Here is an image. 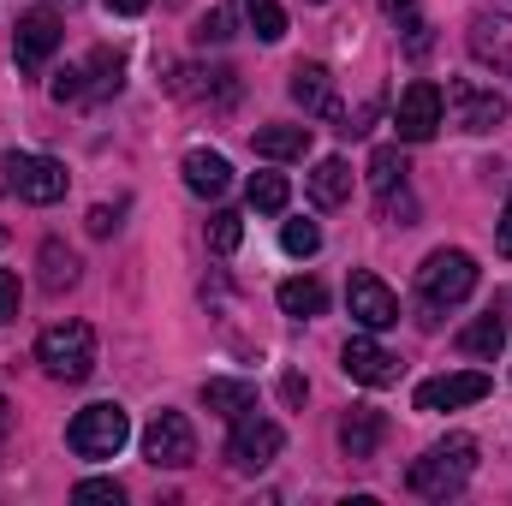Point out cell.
Wrapping results in <instances>:
<instances>
[{"instance_id":"cell-1","label":"cell","mask_w":512,"mask_h":506,"mask_svg":"<svg viewBox=\"0 0 512 506\" xmlns=\"http://www.w3.org/2000/svg\"><path fill=\"white\" fill-rule=\"evenodd\" d=\"M471 471H477V441L471 435H447V441H435L417 465H411V495H423V501H453L465 483H471Z\"/></svg>"},{"instance_id":"cell-2","label":"cell","mask_w":512,"mask_h":506,"mask_svg":"<svg viewBox=\"0 0 512 506\" xmlns=\"http://www.w3.org/2000/svg\"><path fill=\"white\" fill-rule=\"evenodd\" d=\"M126 441H131V417H126V405H114V399L84 405V411L72 417V429H66V447H72L78 459H114Z\"/></svg>"},{"instance_id":"cell-3","label":"cell","mask_w":512,"mask_h":506,"mask_svg":"<svg viewBox=\"0 0 512 506\" xmlns=\"http://www.w3.org/2000/svg\"><path fill=\"white\" fill-rule=\"evenodd\" d=\"M36 364L54 381H90V370H96V334H90V322H54L36 340Z\"/></svg>"},{"instance_id":"cell-4","label":"cell","mask_w":512,"mask_h":506,"mask_svg":"<svg viewBox=\"0 0 512 506\" xmlns=\"http://www.w3.org/2000/svg\"><path fill=\"white\" fill-rule=\"evenodd\" d=\"M417 292L429 310H447V304H465L477 292V256L465 251H429L417 268Z\"/></svg>"},{"instance_id":"cell-5","label":"cell","mask_w":512,"mask_h":506,"mask_svg":"<svg viewBox=\"0 0 512 506\" xmlns=\"http://www.w3.org/2000/svg\"><path fill=\"white\" fill-rule=\"evenodd\" d=\"M143 459H149L155 471H185V465L197 459V429H191V417H185V411H155L149 429H143Z\"/></svg>"},{"instance_id":"cell-6","label":"cell","mask_w":512,"mask_h":506,"mask_svg":"<svg viewBox=\"0 0 512 506\" xmlns=\"http://www.w3.org/2000/svg\"><path fill=\"white\" fill-rule=\"evenodd\" d=\"M280 447H286V435H280V423H268V417H233V435H227V465L233 471H268L274 459H280Z\"/></svg>"},{"instance_id":"cell-7","label":"cell","mask_w":512,"mask_h":506,"mask_svg":"<svg viewBox=\"0 0 512 506\" xmlns=\"http://www.w3.org/2000/svg\"><path fill=\"white\" fill-rule=\"evenodd\" d=\"M447 108H453V126L459 131H495L507 126V96L501 90H489V84H477V78H453L447 84Z\"/></svg>"},{"instance_id":"cell-8","label":"cell","mask_w":512,"mask_h":506,"mask_svg":"<svg viewBox=\"0 0 512 506\" xmlns=\"http://www.w3.org/2000/svg\"><path fill=\"white\" fill-rule=\"evenodd\" d=\"M447 120V96L429 84V78H417V84H405V96H399V108H393V126H399V143H429L435 131Z\"/></svg>"},{"instance_id":"cell-9","label":"cell","mask_w":512,"mask_h":506,"mask_svg":"<svg viewBox=\"0 0 512 506\" xmlns=\"http://www.w3.org/2000/svg\"><path fill=\"white\" fill-rule=\"evenodd\" d=\"M6 185L24 203H60L66 197V167L54 155H6Z\"/></svg>"},{"instance_id":"cell-10","label":"cell","mask_w":512,"mask_h":506,"mask_svg":"<svg viewBox=\"0 0 512 506\" xmlns=\"http://www.w3.org/2000/svg\"><path fill=\"white\" fill-rule=\"evenodd\" d=\"M346 304H352V322L364 328V334H382L399 322V298L387 292L382 274H370V268H358L352 280H346Z\"/></svg>"},{"instance_id":"cell-11","label":"cell","mask_w":512,"mask_h":506,"mask_svg":"<svg viewBox=\"0 0 512 506\" xmlns=\"http://www.w3.org/2000/svg\"><path fill=\"white\" fill-rule=\"evenodd\" d=\"M60 18L48 12V6H36V12H24L18 18V36H12V60H18V72H42L48 66V54L60 48Z\"/></svg>"},{"instance_id":"cell-12","label":"cell","mask_w":512,"mask_h":506,"mask_svg":"<svg viewBox=\"0 0 512 506\" xmlns=\"http://www.w3.org/2000/svg\"><path fill=\"white\" fill-rule=\"evenodd\" d=\"M286 90H292V102H298L310 120H346V114H340V96H334V72H328L322 60H298Z\"/></svg>"},{"instance_id":"cell-13","label":"cell","mask_w":512,"mask_h":506,"mask_svg":"<svg viewBox=\"0 0 512 506\" xmlns=\"http://www.w3.org/2000/svg\"><path fill=\"white\" fill-rule=\"evenodd\" d=\"M340 370H346L352 381H364V387H393L405 364H399L387 346H376L370 334H352V340H346V352H340Z\"/></svg>"},{"instance_id":"cell-14","label":"cell","mask_w":512,"mask_h":506,"mask_svg":"<svg viewBox=\"0 0 512 506\" xmlns=\"http://www.w3.org/2000/svg\"><path fill=\"white\" fill-rule=\"evenodd\" d=\"M489 399V376L483 370H459V376H435L417 387V411H459V405H477Z\"/></svg>"},{"instance_id":"cell-15","label":"cell","mask_w":512,"mask_h":506,"mask_svg":"<svg viewBox=\"0 0 512 506\" xmlns=\"http://www.w3.org/2000/svg\"><path fill=\"white\" fill-rule=\"evenodd\" d=\"M173 90H179L185 102H197V108H215V114L239 102V78H233L227 66H209V72H203V66H191V72H179V78H173Z\"/></svg>"},{"instance_id":"cell-16","label":"cell","mask_w":512,"mask_h":506,"mask_svg":"<svg viewBox=\"0 0 512 506\" xmlns=\"http://www.w3.org/2000/svg\"><path fill=\"white\" fill-rule=\"evenodd\" d=\"M471 54H477L483 66H495V72L512 78V18L477 12V18H471Z\"/></svg>"},{"instance_id":"cell-17","label":"cell","mask_w":512,"mask_h":506,"mask_svg":"<svg viewBox=\"0 0 512 506\" xmlns=\"http://www.w3.org/2000/svg\"><path fill=\"white\" fill-rule=\"evenodd\" d=\"M382 435H387V417L376 405H352V411L340 417V447H346V459H376Z\"/></svg>"},{"instance_id":"cell-18","label":"cell","mask_w":512,"mask_h":506,"mask_svg":"<svg viewBox=\"0 0 512 506\" xmlns=\"http://www.w3.org/2000/svg\"><path fill=\"white\" fill-rule=\"evenodd\" d=\"M179 173H185V185H191L197 197H221V191L233 185V167H227V155H215V149H191V155L179 161Z\"/></svg>"},{"instance_id":"cell-19","label":"cell","mask_w":512,"mask_h":506,"mask_svg":"<svg viewBox=\"0 0 512 506\" xmlns=\"http://www.w3.org/2000/svg\"><path fill=\"white\" fill-rule=\"evenodd\" d=\"M346 197H352V167H346L340 155H322L316 173H310V203H316V209H340Z\"/></svg>"},{"instance_id":"cell-20","label":"cell","mask_w":512,"mask_h":506,"mask_svg":"<svg viewBox=\"0 0 512 506\" xmlns=\"http://www.w3.org/2000/svg\"><path fill=\"white\" fill-rule=\"evenodd\" d=\"M120 84H126V60L114 48H96L84 66V102H108V96H120Z\"/></svg>"},{"instance_id":"cell-21","label":"cell","mask_w":512,"mask_h":506,"mask_svg":"<svg viewBox=\"0 0 512 506\" xmlns=\"http://www.w3.org/2000/svg\"><path fill=\"white\" fill-rule=\"evenodd\" d=\"M251 143L268 161H304L310 155V126H256Z\"/></svg>"},{"instance_id":"cell-22","label":"cell","mask_w":512,"mask_h":506,"mask_svg":"<svg viewBox=\"0 0 512 506\" xmlns=\"http://www.w3.org/2000/svg\"><path fill=\"white\" fill-rule=\"evenodd\" d=\"M280 310H286V316H298V322H310V316H322V310H328V286H322V280H310V274H292V280H280Z\"/></svg>"},{"instance_id":"cell-23","label":"cell","mask_w":512,"mask_h":506,"mask_svg":"<svg viewBox=\"0 0 512 506\" xmlns=\"http://www.w3.org/2000/svg\"><path fill=\"white\" fill-rule=\"evenodd\" d=\"M203 405L215 417H245V411H256V387L251 381H233V376H215V381H203Z\"/></svg>"},{"instance_id":"cell-24","label":"cell","mask_w":512,"mask_h":506,"mask_svg":"<svg viewBox=\"0 0 512 506\" xmlns=\"http://www.w3.org/2000/svg\"><path fill=\"white\" fill-rule=\"evenodd\" d=\"M501 346H507V316H501V310L477 316V322L459 334V352H465V358H495Z\"/></svg>"},{"instance_id":"cell-25","label":"cell","mask_w":512,"mask_h":506,"mask_svg":"<svg viewBox=\"0 0 512 506\" xmlns=\"http://www.w3.org/2000/svg\"><path fill=\"white\" fill-rule=\"evenodd\" d=\"M42 286H48V292L78 286V256L66 251L60 239H48V245H42Z\"/></svg>"},{"instance_id":"cell-26","label":"cell","mask_w":512,"mask_h":506,"mask_svg":"<svg viewBox=\"0 0 512 506\" xmlns=\"http://www.w3.org/2000/svg\"><path fill=\"white\" fill-rule=\"evenodd\" d=\"M286 197H292L286 173H256V179H251V209H256V215H280V209H286Z\"/></svg>"},{"instance_id":"cell-27","label":"cell","mask_w":512,"mask_h":506,"mask_svg":"<svg viewBox=\"0 0 512 506\" xmlns=\"http://www.w3.org/2000/svg\"><path fill=\"white\" fill-rule=\"evenodd\" d=\"M405 173H411V167H405V155H399L393 143H382V149L370 155V185H376V197L393 191V185H405Z\"/></svg>"},{"instance_id":"cell-28","label":"cell","mask_w":512,"mask_h":506,"mask_svg":"<svg viewBox=\"0 0 512 506\" xmlns=\"http://www.w3.org/2000/svg\"><path fill=\"white\" fill-rule=\"evenodd\" d=\"M239 239H245V215L215 209V215H209V251H215V256H233V251H239Z\"/></svg>"},{"instance_id":"cell-29","label":"cell","mask_w":512,"mask_h":506,"mask_svg":"<svg viewBox=\"0 0 512 506\" xmlns=\"http://www.w3.org/2000/svg\"><path fill=\"white\" fill-rule=\"evenodd\" d=\"M280 245H286V256H316L322 251V227L316 221H286L280 227Z\"/></svg>"},{"instance_id":"cell-30","label":"cell","mask_w":512,"mask_h":506,"mask_svg":"<svg viewBox=\"0 0 512 506\" xmlns=\"http://www.w3.org/2000/svg\"><path fill=\"white\" fill-rule=\"evenodd\" d=\"M251 30L262 42H280L286 36V12H280V0H251Z\"/></svg>"},{"instance_id":"cell-31","label":"cell","mask_w":512,"mask_h":506,"mask_svg":"<svg viewBox=\"0 0 512 506\" xmlns=\"http://www.w3.org/2000/svg\"><path fill=\"white\" fill-rule=\"evenodd\" d=\"M72 501H84V506H120V501H126V489H120L114 477H84V483L72 489Z\"/></svg>"},{"instance_id":"cell-32","label":"cell","mask_w":512,"mask_h":506,"mask_svg":"<svg viewBox=\"0 0 512 506\" xmlns=\"http://www.w3.org/2000/svg\"><path fill=\"white\" fill-rule=\"evenodd\" d=\"M411 215H417V197H411L405 185L382 191V221H399V227H411Z\"/></svg>"},{"instance_id":"cell-33","label":"cell","mask_w":512,"mask_h":506,"mask_svg":"<svg viewBox=\"0 0 512 506\" xmlns=\"http://www.w3.org/2000/svg\"><path fill=\"white\" fill-rule=\"evenodd\" d=\"M48 96L54 102H84V66H60L54 84H48Z\"/></svg>"},{"instance_id":"cell-34","label":"cell","mask_w":512,"mask_h":506,"mask_svg":"<svg viewBox=\"0 0 512 506\" xmlns=\"http://www.w3.org/2000/svg\"><path fill=\"white\" fill-rule=\"evenodd\" d=\"M399 30H405V54H411V60H423V54H429V42H435V36H429V24H423V12H411Z\"/></svg>"},{"instance_id":"cell-35","label":"cell","mask_w":512,"mask_h":506,"mask_svg":"<svg viewBox=\"0 0 512 506\" xmlns=\"http://www.w3.org/2000/svg\"><path fill=\"white\" fill-rule=\"evenodd\" d=\"M227 36H233V12H227V6H215V12L197 24V42H227Z\"/></svg>"},{"instance_id":"cell-36","label":"cell","mask_w":512,"mask_h":506,"mask_svg":"<svg viewBox=\"0 0 512 506\" xmlns=\"http://www.w3.org/2000/svg\"><path fill=\"white\" fill-rule=\"evenodd\" d=\"M18 316V274L12 268H0V328Z\"/></svg>"},{"instance_id":"cell-37","label":"cell","mask_w":512,"mask_h":506,"mask_svg":"<svg viewBox=\"0 0 512 506\" xmlns=\"http://www.w3.org/2000/svg\"><path fill=\"white\" fill-rule=\"evenodd\" d=\"M114 227H120V215H114L108 203H102V209H90V233H96V239H108Z\"/></svg>"},{"instance_id":"cell-38","label":"cell","mask_w":512,"mask_h":506,"mask_svg":"<svg viewBox=\"0 0 512 506\" xmlns=\"http://www.w3.org/2000/svg\"><path fill=\"white\" fill-rule=\"evenodd\" d=\"M382 12H387V18H399V24H405V18L417 12V0H382Z\"/></svg>"},{"instance_id":"cell-39","label":"cell","mask_w":512,"mask_h":506,"mask_svg":"<svg viewBox=\"0 0 512 506\" xmlns=\"http://www.w3.org/2000/svg\"><path fill=\"white\" fill-rule=\"evenodd\" d=\"M280 399H286V405H298V399H304V376H286V381H280Z\"/></svg>"},{"instance_id":"cell-40","label":"cell","mask_w":512,"mask_h":506,"mask_svg":"<svg viewBox=\"0 0 512 506\" xmlns=\"http://www.w3.org/2000/svg\"><path fill=\"white\" fill-rule=\"evenodd\" d=\"M501 256H512V197H507V209H501Z\"/></svg>"},{"instance_id":"cell-41","label":"cell","mask_w":512,"mask_h":506,"mask_svg":"<svg viewBox=\"0 0 512 506\" xmlns=\"http://www.w3.org/2000/svg\"><path fill=\"white\" fill-rule=\"evenodd\" d=\"M102 6H108V12H126V18H131V12H143L149 0H102Z\"/></svg>"},{"instance_id":"cell-42","label":"cell","mask_w":512,"mask_h":506,"mask_svg":"<svg viewBox=\"0 0 512 506\" xmlns=\"http://www.w3.org/2000/svg\"><path fill=\"white\" fill-rule=\"evenodd\" d=\"M12 435V405H6V393H0V441Z\"/></svg>"}]
</instances>
